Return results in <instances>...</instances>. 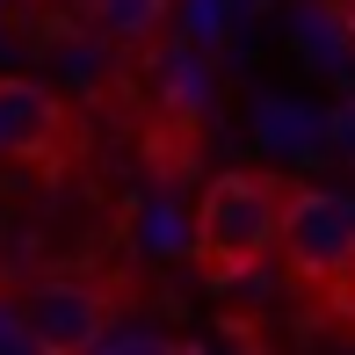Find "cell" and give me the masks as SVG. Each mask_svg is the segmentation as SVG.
Listing matches in <instances>:
<instances>
[{
    "label": "cell",
    "instance_id": "cell-1",
    "mask_svg": "<svg viewBox=\"0 0 355 355\" xmlns=\"http://www.w3.org/2000/svg\"><path fill=\"white\" fill-rule=\"evenodd\" d=\"M283 218H290V189L261 167H225L203 182L196 218H189V254L218 290L247 283L268 254L283 247Z\"/></svg>",
    "mask_w": 355,
    "mask_h": 355
},
{
    "label": "cell",
    "instance_id": "cell-2",
    "mask_svg": "<svg viewBox=\"0 0 355 355\" xmlns=\"http://www.w3.org/2000/svg\"><path fill=\"white\" fill-rule=\"evenodd\" d=\"M283 261L312 297H327L341 319H355V203L334 189H290Z\"/></svg>",
    "mask_w": 355,
    "mask_h": 355
},
{
    "label": "cell",
    "instance_id": "cell-3",
    "mask_svg": "<svg viewBox=\"0 0 355 355\" xmlns=\"http://www.w3.org/2000/svg\"><path fill=\"white\" fill-rule=\"evenodd\" d=\"M109 290L102 283H80V276H37L15 297V319H22L29 348L44 355H94L109 334Z\"/></svg>",
    "mask_w": 355,
    "mask_h": 355
},
{
    "label": "cell",
    "instance_id": "cell-4",
    "mask_svg": "<svg viewBox=\"0 0 355 355\" xmlns=\"http://www.w3.org/2000/svg\"><path fill=\"white\" fill-rule=\"evenodd\" d=\"M66 145H73V109L37 80L0 73V159L51 167V159H66Z\"/></svg>",
    "mask_w": 355,
    "mask_h": 355
},
{
    "label": "cell",
    "instance_id": "cell-5",
    "mask_svg": "<svg viewBox=\"0 0 355 355\" xmlns=\"http://www.w3.org/2000/svg\"><path fill=\"white\" fill-rule=\"evenodd\" d=\"M80 15L109 44H153L167 29V0H80Z\"/></svg>",
    "mask_w": 355,
    "mask_h": 355
},
{
    "label": "cell",
    "instance_id": "cell-6",
    "mask_svg": "<svg viewBox=\"0 0 355 355\" xmlns=\"http://www.w3.org/2000/svg\"><path fill=\"white\" fill-rule=\"evenodd\" d=\"M0 8H22V0H0Z\"/></svg>",
    "mask_w": 355,
    "mask_h": 355
}]
</instances>
